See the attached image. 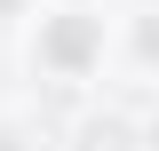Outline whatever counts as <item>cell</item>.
<instances>
[{"instance_id": "4", "label": "cell", "mask_w": 159, "mask_h": 151, "mask_svg": "<svg viewBox=\"0 0 159 151\" xmlns=\"http://www.w3.org/2000/svg\"><path fill=\"white\" fill-rule=\"evenodd\" d=\"M143 151H159V119H143Z\"/></svg>"}, {"instance_id": "3", "label": "cell", "mask_w": 159, "mask_h": 151, "mask_svg": "<svg viewBox=\"0 0 159 151\" xmlns=\"http://www.w3.org/2000/svg\"><path fill=\"white\" fill-rule=\"evenodd\" d=\"M127 56H135V64H143V72H151V80H159V8H143V16H135V24H127Z\"/></svg>"}, {"instance_id": "2", "label": "cell", "mask_w": 159, "mask_h": 151, "mask_svg": "<svg viewBox=\"0 0 159 151\" xmlns=\"http://www.w3.org/2000/svg\"><path fill=\"white\" fill-rule=\"evenodd\" d=\"M72 151H143V127L119 119V112H88L72 127Z\"/></svg>"}, {"instance_id": "1", "label": "cell", "mask_w": 159, "mask_h": 151, "mask_svg": "<svg viewBox=\"0 0 159 151\" xmlns=\"http://www.w3.org/2000/svg\"><path fill=\"white\" fill-rule=\"evenodd\" d=\"M111 56V24H103L96 0H56L32 32V72L56 80V88H88Z\"/></svg>"}, {"instance_id": "5", "label": "cell", "mask_w": 159, "mask_h": 151, "mask_svg": "<svg viewBox=\"0 0 159 151\" xmlns=\"http://www.w3.org/2000/svg\"><path fill=\"white\" fill-rule=\"evenodd\" d=\"M0 8H24V0H0Z\"/></svg>"}]
</instances>
